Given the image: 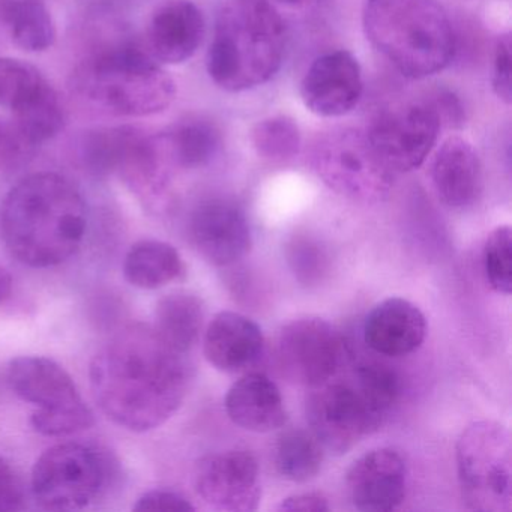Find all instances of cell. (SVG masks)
Segmentation results:
<instances>
[{
    "instance_id": "cell-7",
    "label": "cell",
    "mask_w": 512,
    "mask_h": 512,
    "mask_svg": "<svg viewBox=\"0 0 512 512\" xmlns=\"http://www.w3.org/2000/svg\"><path fill=\"white\" fill-rule=\"evenodd\" d=\"M310 166L331 190L355 202H382L394 187V172L380 160L365 131L323 133L311 146Z\"/></svg>"
},
{
    "instance_id": "cell-16",
    "label": "cell",
    "mask_w": 512,
    "mask_h": 512,
    "mask_svg": "<svg viewBox=\"0 0 512 512\" xmlns=\"http://www.w3.org/2000/svg\"><path fill=\"white\" fill-rule=\"evenodd\" d=\"M205 37L202 11L191 0H166L149 22L146 50L161 64L179 65L193 58Z\"/></svg>"
},
{
    "instance_id": "cell-38",
    "label": "cell",
    "mask_w": 512,
    "mask_h": 512,
    "mask_svg": "<svg viewBox=\"0 0 512 512\" xmlns=\"http://www.w3.org/2000/svg\"><path fill=\"white\" fill-rule=\"evenodd\" d=\"M280 511L289 512H326L331 509L328 499L322 493L311 491V493L295 494L287 497L278 506Z\"/></svg>"
},
{
    "instance_id": "cell-41",
    "label": "cell",
    "mask_w": 512,
    "mask_h": 512,
    "mask_svg": "<svg viewBox=\"0 0 512 512\" xmlns=\"http://www.w3.org/2000/svg\"><path fill=\"white\" fill-rule=\"evenodd\" d=\"M2 133H4V127H2V125H0V137H2Z\"/></svg>"
},
{
    "instance_id": "cell-29",
    "label": "cell",
    "mask_w": 512,
    "mask_h": 512,
    "mask_svg": "<svg viewBox=\"0 0 512 512\" xmlns=\"http://www.w3.org/2000/svg\"><path fill=\"white\" fill-rule=\"evenodd\" d=\"M251 143L260 157L271 161H286L298 154L301 131L289 116H271L253 128Z\"/></svg>"
},
{
    "instance_id": "cell-2",
    "label": "cell",
    "mask_w": 512,
    "mask_h": 512,
    "mask_svg": "<svg viewBox=\"0 0 512 512\" xmlns=\"http://www.w3.org/2000/svg\"><path fill=\"white\" fill-rule=\"evenodd\" d=\"M86 224L82 194L58 173L22 179L2 206L5 244L31 268H50L70 259L85 238Z\"/></svg>"
},
{
    "instance_id": "cell-33",
    "label": "cell",
    "mask_w": 512,
    "mask_h": 512,
    "mask_svg": "<svg viewBox=\"0 0 512 512\" xmlns=\"http://www.w3.org/2000/svg\"><path fill=\"white\" fill-rule=\"evenodd\" d=\"M289 262L302 283H314L326 271L325 253L310 239L298 238L289 245Z\"/></svg>"
},
{
    "instance_id": "cell-21",
    "label": "cell",
    "mask_w": 512,
    "mask_h": 512,
    "mask_svg": "<svg viewBox=\"0 0 512 512\" xmlns=\"http://www.w3.org/2000/svg\"><path fill=\"white\" fill-rule=\"evenodd\" d=\"M226 412L236 425L253 433L278 430L287 421L280 389L260 373L247 374L229 389Z\"/></svg>"
},
{
    "instance_id": "cell-20",
    "label": "cell",
    "mask_w": 512,
    "mask_h": 512,
    "mask_svg": "<svg viewBox=\"0 0 512 512\" xmlns=\"http://www.w3.org/2000/svg\"><path fill=\"white\" fill-rule=\"evenodd\" d=\"M263 332L257 323L235 311H223L209 323L205 356L224 373H236L253 365L262 355Z\"/></svg>"
},
{
    "instance_id": "cell-28",
    "label": "cell",
    "mask_w": 512,
    "mask_h": 512,
    "mask_svg": "<svg viewBox=\"0 0 512 512\" xmlns=\"http://www.w3.org/2000/svg\"><path fill=\"white\" fill-rule=\"evenodd\" d=\"M353 385L382 422L400 397V377L391 367L379 362L358 365Z\"/></svg>"
},
{
    "instance_id": "cell-30",
    "label": "cell",
    "mask_w": 512,
    "mask_h": 512,
    "mask_svg": "<svg viewBox=\"0 0 512 512\" xmlns=\"http://www.w3.org/2000/svg\"><path fill=\"white\" fill-rule=\"evenodd\" d=\"M46 83L34 65L20 59L0 58V107L16 112Z\"/></svg>"
},
{
    "instance_id": "cell-36",
    "label": "cell",
    "mask_w": 512,
    "mask_h": 512,
    "mask_svg": "<svg viewBox=\"0 0 512 512\" xmlns=\"http://www.w3.org/2000/svg\"><path fill=\"white\" fill-rule=\"evenodd\" d=\"M23 485L13 467L0 458V512L19 511L23 508Z\"/></svg>"
},
{
    "instance_id": "cell-40",
    "label": "cell",
    "mask_w": 512,
    "mask_h": 512,
    "mask_svg": "<svg viewBox=\"0 0 512 512\" xmlns=\"http://www.w3.org/2000/svg\"><path fill=\"white\" fill-rule=\"evenodd\" d=\"M280 2L290 5V7H301V5H307L308 2H313V0H280Z\"/></svg>"
},
{
    "instance_id": "cell-31",
    "label": "cell",
    "mask_w": 512,
    "mask_h": 512,
    "mask_svg": "<svg viewBox=\"0 0 512 512\" xmlns=\"http://www.w3.org/2000/svg\"><path fill=\"white\" fill-rule=\"evenodd\" d=\"M485 277L494 292L511 295L512 292V232L511 227H497L488 235L484 245Z\"/></svg>"
},
{
    "instance_id": "cell-23",
    "label": "cell",
    "mask_w": 512,
    "mask_h": 512,
    "mask_svg": "<svg viewBox=\"0 0 512 512\" xmlns=\"http://www.w3.org/2000/svg\"><path fill=\"white\" fill-rule=\"evenodd\" d=\"M203 319L205 308L199 296L175 292L158 302L152 328L170 347L185 355L199 340Z\"/></svg>"
},
{
    "instance_id": "cell-10",
    "label": "cell",
    "mask_w": 512,
    "mask_h": 512,
    "mask_svg": "<svg viewBox=\"0 0 512 512\" xmlns=\"http://www.w3.org/2000/svg\"><path fill=\"white\" fill-rule=\"evenodd\" d=\"M343 359V338L326 320L317 317L293 320L278 335V368L296 385L317 388L331 382Z\"/></svg>"
},
{
    "instance_id": "cell-24",
    "label": "cell",
    "mask_w": 512,
    "mask_h": 512,
    "mask_svg": "<svg viewBox=\"0 0 512 512\" xmlns=\"http://www.w3.org/2000/svg\"><path fill=\"white\" fill-rule=\"evenodd\" d=\"M184 263L173 245L140 241L131 247L124 262V275L131 286L154 290L178 280Z\"/></svg>"
},
{
    "instance_id": "cell-18",
    "label": "cell",
    "mask_w": 512,
    "mask_h": 512,
    "mask_svg": "<svg viewBox=\"0 0 512 512\" xmlns=\"http://www.w3.org/2000/svg\"><path fill=\"white\" fill-rule=\"evenodd\" d=\"M425 335L427 320L422 311L407 299H385L365 319V343L379 355H410L421 347Z\"/></svg>"
},
{
    "instance_id": "cell-8",
    "label": "cell",
    "mask_w": 512,
    "mask_h": 512,
    "mask_svg": "<svg viewBox=\"0 0 512 512\" xmlns=\"http://www.w3.org/2000/svg\"><path fill=\"white\" fill-rule=\"evenodd\" d=\"M109 478L106 458L83 443L47 449L32 470V493L41 508L74 511L94 502Z\"/></svg>"
},
{
    "instance_id": "cell-22",
    "label": "cell",
    "mask_w": 512,
    "mask_h": 512,
    "mask_svg": "<svg viewBox=\"0 0 512 512\" xmlns=\"http://www.w3.org/2000/svg\"><path fill=\"white\" fill-rule=\"evenodd\" d=\"M0 23L25 52H46L56 43L55 20L46 0H0Z\"/></svg>"
},
{
    "instance_id": "cell-11",
    "label": "cell",
    "mask_w": 512,
    "mask_h": 512,
    "mask_svg": "<svg viewBox=\"0 0 512 512\" xmlns=\"http://www.w3.org/2000/svg\"><path fill=\"white\" fill-rule=\"evenodd\" d=\"M307 419L325 451L343 455L383 424L353 383H323L307 400Z\"/></svg>"
},
{
    "instance_id": "cell-39",
    "label": "cell",
    "mask_w": 512,
    "mask_h": 512,
    "mask_svg": "<svg viewBox=\"0 0 512 512\" xmlns=\"http://www.w3.org/2000/svg\"><path fill=\"white\" fill-rule=\"evenodd\" d=\"M11 292H13V278L7 269L0 266V302L10 298Z\"/></svg>"
},
{
    "instance_id": "cell-12",
    "label": "cell",
    "mask_w": 512,
    "mask_h": 512,
    "mask_svg": "<svg viewBox=\"0 0 512 512\" xmlns=\"http://www.w3.org/2000/svg\"><path fill=\"white\" fill-rule=\"evenodd\" d=\"M188 238L197 253L215 266H229L253 245L250 221L238 202L226 197L203 200L188 218Z\"/></svg>"
},
{
    "instance_id": "cell-35",
    "label": "cell",
    "mask_w": 512,
    "mask_h": 512,
    "mask_svg": "<svg viewBox=\"0 0 512 512\" xmlns=\"http://www.w3.org/2000/svg\"><path fill=\"white\" fill-rule=\"evenodd\" d=\"M193 503L176 491L152 490L137 500L134 511H194Z\"/></svg>"
},
{
    "instance_id": "cell-17",
    "label": "cell",
    "mask_w": 512,
    "mask_h": 512,
    "mask_svg": "<svg viewBox=\"0 0 512 512\" xmlns=\"http://www.w3.org/2000/svg\"><path fill=\"white\" fill-rule=\"evenodd\" d=\"M8 382L14 394L43 412L71 409L85 403L73 377L53 359L41 356L14 359L8 368Z\"/></svg>"
},
{
    "instance_id": "cell-15",
    "label": "cell",
    "mask_w": 512,
    "mask_h": 512,
    "mask_svg": "<svg viewBox=\"0 0 512 512\" xmlns=\"http://www.w3.org/2000/svg\"><path fill=\"white\" fill-rule=\"evenodd\" d=\"M347 488L359 511H394L406 497V463L392 449L368 452L350 467Z\"/></svg>"
},
{
    "instance_id": "cell-14",
    "label": "cell",
    "mask_w": 512,
    "mask_h": 512,
    "mask_svg": "<svg viewBox=\"0 0 512 512\" xmlns=\"http://www.w3.org/2000/svg\"><path fill=\"white\" fill-rule=\"evenodd\" d=\"M362 91L361 67L346 50L317 58L301 83L305 106L323 118H338L352 112L361 100Z\"/></svg>"
},
{
    "instance_id": "cell-19",
    "label": "cell",
    "mask_w": 512,
    "mask_h": 512,
    "mask_svg": "<svg viewBox=\"0 0 512 512\" xmlns=\"http://www.w3.org/2000/svg\"><path fill=\"white\" fill-rule=\"evenodd\" d=\"M431 179L449 208L466 209L481 199L484 173L478 152L460 137L446 140L434 155Z\"/></svg>"
},
{
    "instance_id": "cell-37",
    "label": "cell",
    "mask_w": 512,
    "mask_h": 512,
    "mask_svg": "<svg viewBox=\"0 0 512 512\" xmlns=\"http://www.w3.org/2000/svg\"><path fill=\"white\" fill-rule=\"evenodd\" d=\"M431 106L436 110L442 127L460 128L464 124V107L461 101L449 91H436L428 97Z\"/></svg>"
},
{
    "instance_id": "cell-9",
    "label": "cell",
    "mask_w": 512,
    "mask_h": 512,
    "mask_svg": "<svg viewBox=\"0 0 512 512\" xmlns=\"http://www.w3.org/2000/svg\"><path fill=\"white\" fill-rule=\"evenodd\" d=\"M440 130L439 116L425 98L382 107L368 122L365 134L392 172H410L427 160Z\"/></svg>"
},
{
    "instance_id": "cell-1",
    "label": "cell",
    "mask_w": 512,
    "mask_h": 512,
    "mask_svg": "<svg viewBox=\"0 0 512 512\" xmlns=\"http://www.w3.org/2000/svg\"><path fill=\"white\" fill-rule=\"evenodd\" d=\"M89 376L104 415L131 431L154 430L172 418L190 383L184 353L145 325L118 332L95 355Z\"/></svg>"
},
{
    "instance_id": "cell-4",
    "label": "cell",
    "mask_w": 512,
    "mask_h": 512,
    "mask_svg": "<svg viewBox=\"0 0 512 512\" xmlns=\"http://www.w3.org/2000/svg\"><path fill=\"white\" fill-rule=\"evenodd\" d=\"M367 40L404 77L425 79L451 64L455 35L437 0H365Z\"/></svg>"
},
{
    "instance_id": "cell-32",
    "label": "cell",
    "mask_w": 512,
    "mask_h": 512,
    "mask_svg": "<svg viewBox=\"0 0 512 512\" xmlns=\"http://www.w3.org/2000/svg\"><path fill=\"white\" fill-rule=\"evenodd\" d=\"M31 424L43 436H70L91 428L94 425V413L86 403L71 409L55 410V412L37 410L32 415Z\"/></svg>"
},
{
    "instance_id": "cell-34",
    "label": "cell",
    "mask_w": 512,
    "mask_h": 512,
    "mask_svg": "<svg viewBox=\"0 0 512 512\" xmlns=\"http://www.w3.org/2000/svg\"><path fill=\"white\" fill-rule=\"evenodd\" d=\"M493 91L500 101L511 104V37L502 35L496 41L493 55Z\"/></svg>"
},
{
    "instance_id": "cell-13",
    "label": "cell",
    "mask_w": 512,
    "mask_h": 512,
    "mask_svg": "<svg viewBox=\"0 0 512 512\" xmlns=\"http://www.w3.org/2000/svg\"><path fill=\"white\" fill-rule=\"evenodd\" d=\"M197 493L220 511H256L262 497L260 469L248 451H226L208 455L197 464Z\"/></svg>"
},
{
    "instance_id": "cell-25",
    "label": "cell",
    "mask_w": 512,
    "mask_h": 512,
    "mask_svg": "<svg viewBox=\"0 0 512 512\" xmlns=\"http://www.w3.org/2000/svg\"><path fill=\"white\" fill-rule=\"evenodd\" d=\"M163 133L173 166L182 169L208 166L220 149V131L212 122L197 116L181 119Z\"/></svg>"
},
{
    "instance_id": "cell-26",
    "label": "cell",
    "mask_w": 512,
    "mask_h": 512,
    "mask_svg": "<svg viewBox=\"0 0 512 512\" xmlns=\"http://www.w3.org/2000/svg\"><path fill=\"white\" fill-rule=\"evenodd\" d=\"M13 115L14 130L35 148L55 139L67 122L64 101L49 82Z\"/></svg>"
},
{
    "instance_id": "cell-6",
    "label": "cell",
    "mask_w": 512,
    "mask_h": 512,
    "mask_svg": "<svg viewBox=\"0 0 512 512\" xmlns=\"http://www.w3.org/2000/svg\"><path fill=\"white\" fill-rule=\"evenodd\" d=\"M511 436L499 422H473L457 442L461 497L479 512L512 508Z\"/></svg>"
},
{
    "instance_id": "cell-27",
    "label": "cell",
    "mask_w": 512,
    "mask_h": 512,
    "mask_svg": "<svg viewBox=\"0 0 512 512\" xmlns=\"http://www.w3.org/2000/svg\"><path fill=\"white\" fill-rule=\"evenodd\" d=\"M325 449L313 433L289 430L275 446V466L281 476L293 482L313 479L322 467Z\"/></svg>"
},
{
    "instance_id": "cell-3",
    "label": "cell",
    "mask_w": 512,
    "mask_h": 512,
    "mask_svg": "<svg viewBox=\"0 0 512 512\" xmlns=\"http://www.w3.org/2000/svg\"><path fill=\"white\" fill-rule=\"evenodd\" d=\"M286 25L268 0H229L218 14L208 74L227 92L265 85L280 70Z\"/></svg>"
},
{
    "instance_id": "cell-5",
    "label": "cell",
    "mask_w": 512,
    "mask_h": 512,
    "mask_svg": "<svg viewBox=\"0 0 512 512\" xmlns=\"http://www.w3.org/2000/svg\"><path fill=\"white\" fill-rule=\"evenodd\" d=\"M74 85L80 95L116 116L145 118L163 113L176 85L148 50L122 46L79 65Z\"/></svg>"
}]
</instances>
